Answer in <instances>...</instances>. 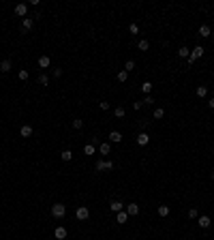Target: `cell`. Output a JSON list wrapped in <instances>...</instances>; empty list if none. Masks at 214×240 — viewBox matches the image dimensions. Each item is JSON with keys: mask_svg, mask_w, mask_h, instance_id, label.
<instances>
[{"mask_svg": "<svg viewBox=\"0 0 214 240\" xmlns=\"http://www.w3.org/2000/svg\"><path fill=\"white\" fill-rule=\"evenodd\" d=\"M17 77H19V82H26V79H28L30 75H28V71H26V69H19V73H17Z\"/></svg>", "mask_w": 214, "mask_h": 240, "instance_id": "cell-24", "label": "cell"}, {"mask_svg": "<svg viewBox=\"0 0 214 240\" xmlns=\"http://www.w3.org/2000/svg\"><path fill=\"white\" fill-rule=\"evenodd\" d=\"M135 142H137V146H148L150 144V135H148L146 131H142L137 137H135Z\"/></svg>", "mask_w": 214, "mask_h": 240, "instance_id": "cell-3", "label": "cell"}, {"mask_svg": "<svg viewBox=\"0 0 214 240\" xmlns=\"http://www.w3.org/2000/svg\"><path fill=\"white\" fill-rule=\"evenodd\" d=\"M197 223H199V227H203V229H208L210 227V216H199V219H197Z\"/></svg>", "mask_w": 214, "mask_h": 240, "instance_id": "cell-13", "label": "cell"}, {"mask_svg": "<svg viewBox=\"0 0 214 240\" xmlns=\"http://www.w3.org/2000/svg\"><path fill=\"white\" fill-rule=\"evenodd\" d=\"M11 67H13V64H11V60H9V58L0 62V71H2V73H9V71H11Z\"/></svg>", "mask_w": 214, "mask_h": 240, "instance_id": "cell-15", "label": "cell"}, {"mask_svg": "<svg viewBox=\"0 0 214 240\" xmlns=\"http://www.w3.org/2000/svg\"><path fill=\"white\" fill-rule=\"evenodd\" d=\"M114 114H116V118H124V107H116Z\"/></svg>", "mask_w": 214, "mask_h": 240, "instance_id": "cell-31", "label": "cell"}, {"mask_svg": "<svg viewBox=\"0 0 214 240\" xmlns=\"http://www.w3.org/2000/svg\"><path fill=\"white\" fill-rule=\"evenodd\" d=\"M152 116H154L156 120H161V118H163V116H165V109H163V107H156V109H154V114H152Z\"/></svg>", "mask_w": 214, "mask_h": 240, "instance_id": "cell-23", "label": "cell"}, {"mask_svg": "<svg viewBox=\"0 0 214 240\" xmlns=\"http://www.w3.org/2000/svg\"><path fill=\"white\" fill-rule=\"evenodd\" d=\"M167 215H169V206H158V216H163V219H165Z\"/></svg>", "mask_w": 214, "mask_h": 240, "instance_id": "cell-22", "label": "cell"}, {"mask_svg": "<svg viewBox=\"0 0 214 240\" xmlns=\"http://www.w3.org/2000/svg\"><path fill=\"white\" fill-rule=\"evenodd\" d=\"M133 69H135V60H126V64H124V71L131 73Z\"/></svg>", "mask_w": 214, "mask_h": 240, "instance_id": "cell-25", "label": "cell"}, {"mask_svg": "<svg viewBox=\"0 0 214 240\" xmlns=\"http://www.w3.org/2000/svg\"><path fill=\"white\" fill-rule=\"evenodd\" d=\"M126 79H129V73H126V71H120L118 73V82H126Z\"/></svg>", "mask_w": 214, "mask_h": 240, "instance_id": "cell-30", "label": "cell"}, {"mask_svg": "<svg viewBox=\"0 0 214 240\" xmlns=\"http://www.w3.org/2000/svg\"><path fill=\"white\" fill-rule=\"evenodd\" d=\"M83 152L86 155H94V144H86L83 146Z\"/></svg>", "mask_w": 214, "mask_h": 240, "instance_id": "cell-26", "label": "cell"}, {"mask_svg": "<svg viewBox=\"0 0 214 240\" xmlns=\"http://www.w3.org/2000/svg\"><path fill=\"white\" fill-rule=\"evenodd\" d=\"M51 215L56 216V219H62V216L67 215V208H64V204H54V206H51Z\"/></svg>", "mask_w": 214, "mask_h": 240, "instance_id": "cell-2", "label": "cell"}, {"mask_svg": "<svg viewBox=\"0 0 214 240\" xmlns=\"http://www.w3.org/2000/svg\"><path fill=\"white\" fill-rule=\"evenodd\" d=\"M75 216H77L79 221H86V219L90 216V210H88L86 206H79V208H77V212H75Z\"/></svg>", "mask_w": 214, "mask_h": 240, "instance_id": "cell-4", "label": "cell"}, {"mask_svg": "<svg viewBox=\"0 0 214 240\" xmlns=\"http://www.w3.org/2000/svg\"><path fill=\"white\" fill-rule=\"evenodd\" d=\"M189 219H199V212H197V208H190V210H189Z\"/></svg>", "mask_w": 214, "mask_h": 240, "instance_id": "cell-32", "label": "cell"}, {"mask_svg": "<svg viewBox=\"0 0 214 240\" xmlns=\"http://www.w3.org/2000/svg\"><path fill=\"white\" fill-rule=\"evenodd\" d=\"M203 54H206V49H203L201 45H195V47H193V52H190V56H189V62L193 64V62H195L197 58H201Z\"/></svg>", "mask_w": 214, "mask_h": 240, "instance_id": "cell-1", "label": "cell"}, {"mask_svg": "<svg viewBox=\"0 0 214 240\" xmlns=\"http://www.w3.org/2000/svg\"><path fill=\"white\" fill-rule=\"evenodd\" d=\"M107 137H109L111 144H120V142H122V133H120V131H111Z\"/></svg>", "mask_w": 214, "mask_h": 240, "instance_id": "cell-6", "label": "cell"}, {"mask_svg": "<svg viewBox=\"0 0 214 240\" xmlns=\"http://www.w3.org/2000/svg\"><path fill=\"white\" fill-rule=\"evenodd\" d=\"M19 135H22V137H30V135H32V127H30V124H22Z\"/></svg>", "mask_w": 214, "mask_h": 240, "instance_id": "cell-11", "label": "cell"}, {"mask_svg": "<svg viewBox=\"0 0 214 240\" xmlns=\"http://www.w3.org/2000/svg\"><path fill=\"white\" fill-rule=\"evenodd\" d=\"M49 64H51L49 56H39V67H41V69H47Z\"/></svg>", "mask_w": 214, "mask_h": 240, "instance_id": "cell-14", "label": "cell"}, {"mask_svg": "<svg viewBox=\"0 0 214 240\" xmlns=\"http://www.w3.org/2000/svg\"><path fill=\"white\" fill-rule=\"evenodd\" d=\"M116 221H118V223H122V225H124V223L129 221V215H126V210H122V212H118V215H116Z\"/></svg>", "mask_w": 214, "mask_h": 240, "instance_id": "cell-16", "label": "cell"}, {"mask_svg": "<svg viewBox=\"0 0 214 240\" xmlns=\"http://www.w3.org/2000/svg\"><path fill=\"white\" fill-rule=\"evenodd\" d=\"M99 107L105 112V109H109V103H107V101H101V103H99Z\"/></svg>", "mask_w": 214, "mask_h": 240, "instance_id": "cell-35", "label": "cell"}, {"mask_svg": "<svg viewBox=\"0 0 214 240\" xmlns=\"http://www.w3.org/2000/svg\"><path fill=\"white\" fill-rule=\"evenodd\" d=\"M152 88H154V84H152V82H143V84H142V92L150 95V92H152Z\"/></svg>", "mask_w": 214, "mask_h": 240, "instance_id": "cell-18", "label": "cell"}, {"mask_svg": "<svg viewBox=\"0 0 214 240\" xmlns=\"http://www.w3.org/2000/svg\"><path fill=\"white\" fill-rule=\"evenodd\" d=\"M208 105H210V109H214V96L210 99V101H208Z\"/></svg>", "mask_w": 214, "mask_h": 240, "instance_id": "cell-38", "label": "cell"}, {"mask_svg": "<svg viewBox=\"0 0 214 240\" xmlns=\"http://www.w3.org/2000/svg\"><path fill=\"white\" fill-rule=\"evenodd\" d=\"M109 208H111V212H116V215H118V212H122V210H124V204H122L120 199H114V202L109 204Z\"/></svg>", "mask_w": 214, "mask_h": 240, "instance_id": "cell-5", "label": "cell"}, {"mask_svg": "<svg viewBox=\"0 0 214 240\" xmlns=\"http://www.w3.org/2000/svg\"><path fill=\"white\" fill-rule=\"evenodd\" d=\"M62 75V69H54V77H60Z\"/></svg>", "mask_w": 214, "mask_h": 240, "instance_id": "cell-37", "label": "cell"}, {"mask_svg": "<svg viewBox=\"0 0 214 240\" xmlns=\"http://www.w3.org/2000/svg\"><path fill=\"white\" fill-rule=\"evenodd\" d=\"M208 95V88L206 86H197V96H206Z\"/></svg>", "mask_w": 214, "mask_h": 240, "instance_id": "cell-27", "label": "cell"}, {"mask_svg": "<svg viewBox=\"0 0 214 240\" xmlns=\"http://www.w3.org/2000/svg\"><path fill=\"white\" fill-rule=\"evenodd\" d=\"M26 13H28V4H24V2H22V4H17V7H15V15L26 17Z\"/></svg>", "mask_w": 214, "mask_h": 240, "instance_id": "cell-9", "label": "cell"}, {"mask_svg": "<svg viewBox=\"0 0 214 240\" xmlns=\"http://www.w3.org/2000/svg\"><path fill=\"white\" fill-rule=\"evenodd\" d=\"M199 36H203V39L212 36V30H210V26H208V24H201V26H199Z\"/></svg>", "mask_w": 214, "mask_h": 240, "instance_id": "cell-8", "label": "cell"}, {"mask_svg": "<svg viewBox=\"0 0 214 240\" xmlns=\"http://www.w3.org/2000/svg\"><path fill=\"white\" fill-rule=\"evenodd\" d=\"M178 56H180V58H189V56H190V49L189 47H180L178 49Z\"/></svg>", "mask_w": 214, "mask_h": 240, "instance_id": "cell-21", "label": "cell"}, {"mask_svg": "<svg viewBox=\"0 0 214 240\" xmlns=\"http://www.w3.org/2000/svg\"><path fill=\"white\" fill-rule=\"evenodd\" d=\"M142 103H143V105H152V103H154V99H152V96L148 95L146 99H142Z\"/></svg>", "mask_w": 214, "mask_h": 240, "instance_id": "cell-33", "label": "cell"}, {"mask_svg": "<svg viewBox=\"0 0 214 240\" xmlns=\"http://www.w3.org/2000/svg\"><path fill=\"white\" fill-rule=\"evenodd\" d=\"M129 30H131L133 35H137V32H139V26H137V24H131V26H129Z\"/></svg>", "mask_w": 214, "mask_h": 240, "instance_id": "cell-34", "label": "cell"}, {"mask_svg": "<svg viewBox=\"0 0 214 240\" xmlns=\"http://www.w3.org/2000/svg\"><path fill=\"white\" fill-rule=\"evenodd\" d=\"M99 152H101V155H109V152H111V144H109V142H101V144H99Z\"/></svg>", "mask_w": 214, "mask_h": 240, "instance_id": "cell-10", "label": "cell"}, {"mask_svg": "<svg viewBox=\"0 0 214 240\" xmlns=\"http://www.w3.org/2000/svg\"><path fill=\"white\" fill-rule=\"evenodd\" d=\"M137 47H139V52H148V49H150V43H148L146 39H142V41L137 43Z\"/></svg>", "mask_w": 214, "mask_h": 240, "instance_id": "cell-19", "label": "cell"}, {"mask_svg": "<svg viewBox=\"0 0 214 240\" xmlns=\"http://www.w3.org/2000/svg\"><path fill=\"white\" fill-rule=\"evenodd\" d=\"M39 84H41V86H47L49 84V77H47V75H39Z\"/></svg>", "mask_w": 214, "mask_h": 240, "instance_id": "cell-29", "label": "cell"}, {"mask_svg": "<svg viewBox=\"0 0 214 240\" xmlns=\"http://www.w3.org/2000/svg\"><path fill=\"white\" fill-rule=\"evenodd\" d=\"M126 215H129V216L139 215V206H137V204H129V206H126Z\"/></svg>", "mask_w": 214, "mask_h": 240, "instance_id": "cell-12", "label": "cell"}, {"mask_svg": "<svg viewBox=\"0 0 214 240\" xmlns=\"http://www.w3.org/2000/svg\"><path fill=\"white\" fill-rule=\"evenodd\" d=\"M60 159H62V161H71L73 152H71V150H62V152H60Z\"/></svg>", "mask_w": 214, "mask_h": 240, "instance_id": "cell-20", "label": "cell"}, {"mask_svg": "<svg viewBox=\"0 0 214 240\" xmlns=\"http://www.w3.org/2000/svg\"><path fill=\"white\" fill-rule=\"evenodd\" d=\"M73 129H77V131H79V129H83V120H73Z\"/></svg>", "mask_w": 214, "mask_h": 240, "instance_id": "cell-28", "label": "cell"}, {"mask_svg": "<svg viewBox=\"0 0 214 240\" xmlns=\"http://www.w3.org/2000/svg\"><path fill=\"white\" fill-rule=\"evenodd\" d=\"M54 236H56L58 240H64V238H67V229H64V227H56Z\"/></svg>", "mask_w": 214, "mask_h": 240, "instance_id": "cell-17", "label": "cell"}, {"mask_svg": "<svg viewBox=\"0 0 214 240\" xmlns=\"http://www.w3.org/2000/svg\"><path fill=\"white\" fill-rule=\"evenodd\" d=\"M212 39H214V32H212Z\"/></svg>", "mask_w": 214, "mask_h": 240, "instance_id": "cell-40", "label": "cell"}, {"mask_svg": "<svg viewBox=\"0 0 214 240\" xmlns=\"http://www.w3.org/2000/svg\"><path fill=\"white\" fill-rule=\"evenodd\" d=\"M32 26H35V19H32V17H24V19H22V30L28 32V30H32Z\"/></svg>", "mask_w": 214, "mask_h": 240, "instance_id": "cell-7", "label": "cell"}, {"mask_svg": "<svg viewBox=\"0 0 214 240\" xmlns=\"http://www.w3.org/2000/svg\"><path fill=\"white\" fill-rule=\"evenodd\" d=\"M212 180H214V172H212Z\"/></svg>", "mask_w": 214, "mask_h": 240, "instance_id": "cell-39", "label": "cell"}, {"mask_svg": "<svg viewBox=\"0 0 214 240\" xmlns=\"http://www.w3.org/2000/svg\"><path fill=\"white\" fill-rule=\"evenodd\" d=\"M143 107V103L142 101H137V103H133V109H142Z\"/></svg>", "mask_w": 214, "mask_h": 240, "instance_id": "cell-36", "label": "cell"}]
</instances>
